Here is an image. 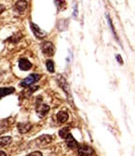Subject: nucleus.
<instances>
[{
  "instance_id": "5701e85b",
  "label": "nucleus",
  "mask_w": 135,
  "mask_h": 156,
  "mask_svg": "<svg viewBox=\"0 0 135 156\" xmlns=\"http://www.w3.org/2000/svg\"><path fill=\"white\" fill-rule=\"evenodd\" d=\"M29 155H42V153H41L39 151H35L33 152H31L29 154Z\"/></svg>"
},
{
  "instance_id": "7ed1b4c3",
  "label": "nucleus",
  "mask_w": 135,
  "mask_h": 156,
  "mask_svg": "<svg viewBox=\"0 0 135 156\" xmlns=\"http://www.w3.org/2000/svg\"><path fill=\"white\" fill-rule=\"evenodd\" d=\"M57 82L59 84V85L61 87V88L64 90V91L66 94L68 99H71L72 98L71 90L69 88V86L68 84L65 79L61 75H58L57 77Z\"/></svg>"
},
{
  "instance_id": "f8f14e48",
  "label": "nucleus",
  "mask_w": 135,
  "mask_h": 156,
  "mask_svg": "<svg viewBox=\"0 0 135 156\" xmlns=\"http://www.w3.org/2000/svg\"><path fill=\"white\" fill-rule=\"evenodd\" d=\"M15 91V88L13 87L0 88V99L3 97L11 94Z\"/></svg>"
},
{
  "instance_id": "4be33fe9",
  "label": "nucleus",
  "mask_w": 135,
  "mask_h": 156,
  "mask_svg": "<svg viewBox=\"0 0 135 156\" xmlns=\"http://www.w3.org/2000/svg\"><path fill=\"white\" fill-rule=\"evenodd\" d=\"M116 60H117V62H118L120 64H123V59L122 58V57H121V56H120V55H117L116 57Z\"/></svg>"
},
{
  "instance_id": "a211bd4d",
  "label": "nucleus",
  "mask_w": 135,
  "mask_h": 156,
  "mask_svg": "<svg viewBox=\"0 0 135 156\" xmlns=\"http://www.w3.org/2000/svg\"><path fill=\"white\" fill-rule=\"evenodd\" d=\"M69 133V129L68 127H65L59 131V135L62 138H65L66 136Z\"/></svg>"
},
{
  "instance_id": "f03ea898",
  "label": "nucleus",
  "mask_w": 135,
  "mask_h": 156,
  "mask_svg": "<svg viewBox=\"0 0 135 156\" xmlns=\"http://www.w3.org/2000/svg\"><path fill=\"white\" fill-rule=\"evenodd\" d=\"M41 49L43 54L46 56H52L55 53V47L50 41H45L41 44Z\"/></svg>"
},
{
  "instance_id": "4468645a",
  "label": "nucleus",
  "mask_w": 135,
  "mask_h": 156,
  "mask_svg": "<svg viewBox=\"0 0 135 156\" xmlns=\"http://www.w3.org/2000/svg\"><path fill=\"white\" fill-rule=\"evenodd\" d=\"M22 37V35L21 32H17L14 34H13L12 36L7 38L6 41H9V43H18Z\"/></svg>"
},
{
  "instance_id": "dca6fc26",
  "label": "nucleus",
  "mask_w": 135,
  "mask_h": 156,
  "mask_svg": "<svg viewBox=\"0 0 135 156\" xmlns=\"http://www.w3.org/2000/svg\"><path fill=\"white\" fill-rule=\"evenodd\" d=\"M54 3L58 11L64 10L66 9V3L65 0H54Z\"/></svg>"
},
{
  "instance_id": "f257e3e1",
  "label": "nucleus",
  "mask_w": 135,
  "mask_h": 156,
  "mask_svg": "<svg viewBox=\"0 0 135 156\" xmlns=\"http://www.w3.org/2000/svg\"><path fill=\"white\" fill-rule=\"evenodd\" d=\"M41 76L40 74L36 73H32L21 81L20 85L24 88L30 87L35 82H38Z\"/></svg>"
},
{
  "instance_id": "393cba45",
  "label": "nucleus",
  "mask_w": 135,
  "mask_h": 156,
  "mask_svg": "<svg viewBox=\"0 0 135 156\" xmlns=\"http://www.w3.org/2000/svg\"><path fill=\"white\" fill-rule=\"evenodd\" d=\"M6 153H5L4 151H0V155H6Z\"/></svg>"
},
{
  "instance_id": "ddd939ff",
  "label": "nucleus",
  "mask_w": 135,
  "mask_h": 156,
  "mask_svg": "<svg viewBox=\"0 0 135 156\" xmlns=\"http://www.w3.org/2000/svg\"><path fill=\"white\" fill-rule=\"evenodd\" d=\"M13 139L10 136L0 137V149L10 145L12 143Z\"/></svg>"
},
{
  "instance_id": "0eeeda50",
  "label": "nucleus",
  "mask_w": 135,
  "mask_h": 156,
  "mask_svg": "<svg viewBox=\"0 0 135 156\" xmlns=\"http://www.w3.org/2000/svg\"><path fill=\"white\" fill-rule=\"evenodd\" d=\"M18 66L22 71H28L32 67V64L27 58H21L18 61Z\"/></svg>"
},
{
  "instance_id": "a878e982",
  "label": "nucleus",
  "mask_w": 135,
  "mask_h": 156,
  "mask_svg": "<svg viewBox=\"0 0 135 156\" xmlns=\"http://www.w3.org/2000/svg\"><path fill=\"white\" fill-rule=\"evenodd\" d=\"M2 79H3V76H2V74L1 73H0V83L2 82Z\"/></svg>"
},
{
  "instance_id": "b1692460",
  "label": "nucleus",
  "mask_w": 135,
  "mask_h": 156,
  "mask_svg": "<svg viewBox=\"0 0 135 156\" xmlns=\"http://www.w3.org/2000/svg\"><path fill=\"white\" fill-rule=\"evenodd\" d=\"M5 10V7L3 4H0V15Z\"/></svg>"
},
{
  "instance_id": "f3484780",
  "label": "nucleus",
  "mask_w": 135,
  "mask_h": 156,
  "mask_svg": "<svg viewBox=\"0 0 135 156\" xmlns=\"http://www.w3.org/2000/svg\"><path fill=\"white\" fill-rule=\"evenodd\" d=\"M39 141L42 144H47L52 141V137L48 135H44L40 136L38 138Z\"/></svg>"
},
{
  "instance_id": "6e6552de",
  "label": "nucleus",
  "mask_w": 135,
  "mask_h": 156,
  "mask_svg": "<svg viewBox=\"0 0 135 156\" xmlns=\"http://www.w3.org/2000/svg\"><path fill=\"white\" fill-rule=\"evenodd\" d=\"M15 9L19 13H22L27 7V2L26 0H18L15 4Z\"/></svg>"
},
{
  "instance_id": "6ab92c4d",
  "label": "nucleus",
  "mask_w": 135,
  "mask_h": 156,
  "mask_svg": "<svg viewBox=\"0 0 135 156\" xmlns=\"http://www.w3.org/2000/svg\"><path fill=\"white\" fill-rule=\"evenodd\" d=\"M46 68L49 72L50 73H54V64L52 60H47L46 62Z\"/></svg>"
},
{
  "instance_id": "9b49d317",
  "label": "nucleus",
  "mask_w": 135,
  "mask_h": 156,
  "mask_svg": "<svg viewBox=\"0 0 135 156\" xmlns=\"http://www.w3.org/2000/svg\"><path fill=\"white\" fill-rule=\"evenodd\" d=\"M78 152L80 155H91L93 154L94 150L88 146H82L79 147Z\"/></svg>"
},
{
  "instance_id": "39448f33",
  "label": "nucleus",
  "mask_w": 135,
  "mask_h": 156,
  "mask_svg": "<svg viewBox=\"0 0 135 156\" xmlns=\"http://www.w3.org/2000/svg\"><path fill=\"white\" fill-rule=\"evenodd\" d=\"M50 107L45 104L37 102L36 106V113L40 118H43L49 111Z\"/></svg>"
},
{
  "instance_id": "423d86ee",
  "label": "nucleus",
  "mask_w": 135,
  "mask_h": 156,
  "mask_svg": "<svg viewBox=\"0 0 135 156\" xmlns=\"http://www.w3.org/2000/svg\"><path fill=\"white\" fill-rule=\"evenodd\" d=\"M13 120L12 118L4 119L0 121V135L7 131L11 125L13 124Z\"/></svg>"
},
{
  "instance_id": "2eb2a0df",
  "label": "nucleus",
  "mask_w": 135,
  "mask_h": 156,
  "mask_svg": "<svg viewBox=\"0 0 135 156\" xmlns=\"http://www.w3.org/2000/svg\"><path fill=\"white\" fill-rule=\"evenodd\" d=\"M69 115L67 112H63V111H60L57 114V120L59 122L63 123L66 122L68 119Z\"/></svg>"
},
{
  "instance_id": "aec40b11",
  "label": "nucleus",
  "mask_w": 135,
  "mask_h": 156,
  "mask_svg": "<svg viewBox=\"0 0 135 156\" xmlns=\"http://www.w3.org/2000/svg\"><path fill=\"white\" fill-rule=\"evenodd\" d=\"M78 6L76 3H74L73 5V12H72V16L74 18H76L78 16Z\"/></svg>"
},
{
  "instance_id": "1a4fd4ad",
  "label": "nucleus",
  "mask_w": 135,
  "mask_h": 156,
  "mask_svg": "<svg viewBox=\"0 0 135 156\" xmlns=\"http://www.w3.org/2000/svg\"><path fill=\"white\" fill-rule=\"evenodd\" d=\"M32 125L29 122H19L17 124V129L20 133H26L32 129Z\"/></svg>"
},
{
  "instance_id": "412c9836",
  "label": "nucleus",
  "mask_w": 135,
  "mask_h": 156,
  "mask_svg": "<svg viewBox=\"0 0 135 156\" xmlns=\"http://www.w3.org/2000/svg\"><path fill=\"white\" fill-rule=\"evenodd\" d=\"M106 18H107V20H108V24H109V27L111 28V29L112 32H113L114 35H116V37L117 38V36H116V33H115V31H114V27H113V25H112V21H111V20L110 18H109V16L108 14H106Z\"/></svg>"
},
{
  "instance_id": "9d476101",
  "label": "nucleus",
  "mask_w": 135,
  "mask_h": 156,
  "mask_svg": "<svg viewBox=\"0 0 135 156\" xmlns=\"http://www.w3.org/2000/svg\"><path fill=\"white\" fill-rule=\"evenodd\" d=\"M65 139H66V143L69 147L71 149H74L78 147L77 141L75 140V139L72 136V135L70 133L66 136Z\"/></svg>"
},
{
  "instance_id": "20e7f679",
  "label": "nucleus",
  "mask_w": 135,
  "mask_h": 156,
  "mask_svg": "<svg viewBox=\"0 0 135 156\" xmlns=\"http://www.w3.org/2000/svg\"><path fill=\"white\" fill-rule=\"evenodd\" d=\"M30 29H31L33 34L37 38L41 39V38H44L46 36V35H47L46 32L44 30H42L41 28H40V27L38 25H36V24H35L32 22H30Z\"/></svg>"
}]
</instances>
